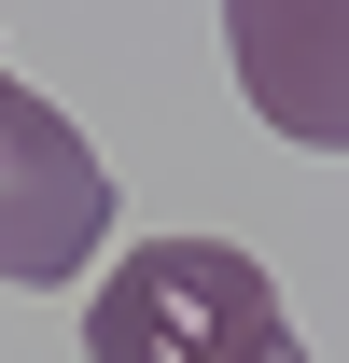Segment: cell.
Wrapping results in <instances>:
<instances>
[{
	"instance_id": "cell-1",
	"label": "cell",
	"mask_w": 349,
	"mask_h": 363,
	"mask_svg": "<svg viewBox=\"0 0 349 363\" xmlns=\"http://www.w3.org/2000/svg\"><path fill=\"white\" fill-rule=\"evenodd\" d=\"M279 279L238 238H140L84 308V363H279Z\"/></svg>"
},
{
	"instance_id": "cell-2",
	"label": "cell",
	"mask_w": 349,
	"mask_h": 363,
	"mask_svg": "<svg viewBox=\"0 0 349 363\" xmlns=\"http://www.w3.org/2000/svg\"><path fill=\"white\" fill-rule=\"evenodd\" d=\"M98 238H112V168H98V140L0 70V279H14V294H56V279L98 266Z\"/></svg>"
},
{
	"instance_id": "cell-3",
	"label": "cell",
	"mask_w": 349,
	"mask_h": 363,
	"mask_svg": "<svg viewBox=\"0 0 349 363\" xmlns=\"http://www.w3.org/2000/svg\"><path fill=\"white\" fill-rule=\"evenodd\" d=\"M223 70L294 154H349V0H223Z\"/></svg>"
},
{
	"instance_id": "cell-4",
	"label": "cell",
	"mask_w": 349,
	"mask_h": 363,
	"mask_svg": "<svg viewBox=\"0 0 349 363\" xmlns=\"http://www.w3.org/2000/svg\"><path fill=\"white\" fill-rule=\"evenodd\" d=\"M279 363H307V350H279Z\"/></svg>"
}]
</instances>
